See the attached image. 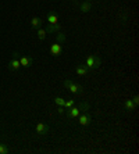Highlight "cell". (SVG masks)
I'll use <instances>...</instances> for the list:
<instances>
[{
	"label": "cell",
	"mask_w": 139,
	"mask_h": 154,
	"mask_svg": "<svg viewBox=\"0 0 139 154\" xmlns=\"http://www.w3.org/2000/svg\"><path fill=\"white\" fill-rule=\"evenodd\" d=\"M65 40H67V35H65V33H63L61 31L56 33V42H57V43H60V45H64Z\"/></svg>",
	"instance_id": "obj_16"
},
{
	"label": "cell",
	"mask_w": 139,
	"mask_h": 154,
	"mask_svg": "<svg viewBox=\"0 0 139 154\" xmlns=\"http://www.w3.org/2000/svg\"><path fill=\"white\" fill-rule=\"evenodd\" d=\"M128 17H129V13L125 10H121L120 13H118V20H120V22H122V24H125V22L128 21Z\"/></svg>",
	"instance_id": "obj_15"
},
{
	"label": "cell",
	"mask_w": 139,
	"mask_h": 154,
	"mask_svg": "<svg viewBox=\"0 0 139 154\" xmlns=\"http://www.w3.org/2000/svg\"><path fill=\"white\" fill-rule=\"evenodd\" d=\"M20 54L17 53V51H14L13 53V56H11V60L10 63H8V69L10 71H17V69H20V67H21V64H20V57H18Z\"/></svg>",
	"instance_id": "obj_3"
},
{
	"label": "cell",
	"mask_w": 139,
	"mask_h": 154,
	"mask_svg": "<svg viewBox=\"0 0 139 154\" xmlns=\"http://www.w3.org/2000/svg\"><path fill=\"white\" fill-rule=\"evenodd\" d=\"M78 108L81 110V112H86V111H89L90 104L88 103V101H81V103L78 104Z\"/></svg>",
	"instance_id": "obj_17"
},
{
	"label": "cell",
	"mask_w": 139,
	"mask_h": 154,
	"mask_svg": "<svg viewBox=\"0 0 139 154\" xmlns=\"http://www.w3.org/2000/svg\"><path fill=\"white\" fill-rule=\"evenodd\" d=\"M72 3H79V0H71Z\"/></svg>",
	"instance_id": "obj_24"
},
{
	"label": "cell",
	"mask_w": 139,
	"mask_h": 154,
	"mask_svg": "<svg viewBox=\"0 0 139 154\" xmlns=\"http://www.w3.org/2000/svg\"><path fill=\"white\" fill-rule=\"evenodd\" d=\"M36 36H38V39H39V40H45V39H46V36H47L46 29H43V28H38V32H36Z\"/></svg>",
	"instance_id": "obj_18"
},
{
	"label": "cell",
	"mask_w": 139,
	"mask_h": 154,
	"mask_svg": "<svg viewBox=\"0 0 139 154\" xmlns=\"http://www.w3.org/2000/svg\"><path fill=\"white\" fill-rule=\"evenodd\" d=\"M46 20H47L49 24H58V17H57V14H56L54 11H50L49 14H47Z\"/></svg>",
	"instance_id": "obj_12"
},
{
	"label": "cell",
	"mask_w": 139,
	"mask_h": 154,
	"mask_svg": "<svg viewBox=\"0 0 139 154\" xmlns=\"http://www.w3.org/2000/svg\"><path fill=\"white\" fill-rule=\"evenodd\" d=\"M61 31V25L60 24H49L46 28V32L47 33H57Z\"/></svg>",
	"instance_id": "obj_11"
},
{
	"label": "cell",
	"mask_w": 139,
	"mask_h": 154,
	"mask_svg": "<svg viewBox=\"0 0 139 154\" xmlns=\"http://www.w3.org/2000/svg\"><path fill=\"white\" fill-rule=\"evenodd\" d=\"M57 112L58 114H64V107H61V106H58V108H57Z\"/></svg>",
	"instance_id": "obj_23"
},
{
	"label": "cell",
	"mask_w": 139,
	"mask_h": 154,
	"mask_svg": "<svg viewBox=\"0 0 139 154\" xmlns=\"http://www.w3.org/2000/svg\"><path fill=\"white\" fill-rule=\"evenodd\" d=\"M72 106H75V100H74V99H68V100H65L64 108H70V107H72Z\"/></svg>",
	"instance_id": "obj_20"
},
{
	"label": "cell",
	"mask_w": 139,
	"mask_h": 154,
	"mask_svg": "<svg viewBox=\"0 0 139 154\" xmlns=\"http://www.w3.org/2000/svg\"><path fill=\"white\" fill-rule=\"evenodd\" d=\"M7 153H8V147L0 142V154H7Z\"/></svg>",
	"instance_id": "obj_21"
},
{
	"label": "cell",
	"mask_w": 139,
	"mask_h": 154,
	"mask_svg": "<svg viewBox=\"0 0 139 154\" xmlns=\"http://www.w3.org/2000/svg\"><path fill=\"white\" fill-rule=\"evenodd\" d=\"M85 65L88 67L89 71H95V69L102 67V58H100L99 54H89V56L86 57Z\"/></svg>",
	"instance_id": "obj_1"
},
{
	"label": "cell",
	"mask_w": 139,
	"mask_h": 154,
	"mask_svg": "<svg viewBox=\"0 0 139 154\" xmlns=\"http://www.w3.org/2000/svg\"><path fill=\"white\" fill-rule=\"evenodd\" d=\"M78 7H79V11H81V13H89L90 8H92V2L85 0V2H82V3L78 4Z\"/></svg>",
	"instance_id": "obj_10"
},
{
	"label": "cell",
	"mask_w": 139,
	"mask_h": 154,
	"mask_svg": "<svg viewBox=\"0 0 139 154\" xmlns=\"http://www.w3.org/2000/svg\"><path fill=\"white\" fill-rule=\"evenodd\" d=\"M42 22H43V20L40 17H33L32 20H31V26L32 28H42Z\"/></svg>",
	"instance_id": "obj_13"
},
{
	"label": "cell",
	"mask_w": 139,
	"mask_h": 154,
	"mask_svg": "<svg viewBox=\"0 0 139 154\" xmlns=\"http://www.w3.org/2000/svg\"><path fill=\"white\" fill-rule=\"evenodd\" d=\"M88 2H92V0H88Z\"/></svg>",
	"instance_id": "obj_25"
},
{
	"label": "cell",
	"mask_w": 139,
	"mask_h": 154,
	"mask_svg": "<svg viewBox=\"0 0 139 154\" xmlns=\"http://www.w3.org/2000/svg\"><path fill=\"white\" fill-rule=\"evenodd\" d=\"M90 121H92V117H90L89 111L86 112H81V114L78 115V124L82 126H88L90 124Z\"/></svg>",
	"instance_id": "obj_5"
},
{
	"label": "cell",
	"mask_w": 139,
	"mask_h": 154,
	"mask_svg": "<svg viewBox=\"0 0 139 154\" xmlns=\"http://www.w3.org/2000/svg\"><path fill=\"white\" fill-rule=\"evenodd\" d=\"M61 51H63V47H61L60 43H53L52 46H50V54L52 56H54V57H57V56H60Z\"/></svg>",
	"instance_id": "obj_6"
},
{
	"label": "cell",
	"mask_w": 139,
	"mask_h": 154,
	"mask_svg": "<svg viewBox=\"0 0 139 154\" xmlns=\"http://www.w3.org/2000/svg\"><path fill=\"white\" fill-rule=\"evenodd\" d=\"M75 72H77L78 76H85L86 74L89 72V69H88V67H86L85 64H78L75 67Z\"/></svg>",
	"instance_id": "obj_9"
},
{
	"label": "cell",
	"mask_w": 139,
	"mask_h": 154,
	"mask_svg": "<svg viewBox=\"0 0 139 154\" xmlns=\"http://www.w3.org/2000/svg\"><path fill=\"white\" fill-rule=\"evenodd\" d=\"M35 131H36V133H38L39 136H46L47 133L50 132V126L47 125V124H45V122H38V124H36Z\"/></svg>",
	"instance_id": "obj_4"
},
{
	"label": "cell",
	"mask_w": 139,
	"mask_h": 154,
	"mask_svg": "<svg viewBox=\"0 0 139 154\" xmlns=\"http://www.w3.org/2000/svg\"><path fill=\"white\" fill-rule=\"evenodd\" d=\"M124 108L127 110V111H134V110L136 108V104L134 103L132 99H128V100H125V103H124Z\"/></svg>",
	"instance_id": "obj_14"
},
{
	"label": "cell",
	"mask_w": 139,
	"mask_h": 154,
	"mask_svg": "<svg viewBox=\"0 0 139 154\" xmlns=\"http://www.w3.org/2000/svg\"><path fill=\"white\" fill-rule=\"evenodd\" d=\"M132 100H134V103H135L136 106H138V104H139V96H138V94H135V96H134V99H132Z\"/></svg>",
	"instance_id": "obj_22"
},
{
	"label": "cell",
	"mask_w": 139,
	"mask_h": 154,
	"mask_svg": "<svg viewBox=\"0 0 139 154\" xmlns=\"http://www.w3.org/2000/svg\"><path fill=\"white\" fill-rule=\"evenodd\" d=\"M33 63V58L31 57V56H21L20 57V64H21V67H31Z\"/></svg>",
	"instance_id": "obj_8"
},
{
	"label": "cell",
	"mask_w": 139,
	"mask_h": 154,
	"mask_svg": "<svg viewBox=\"0 0 139 154\" xmlns=\"http://www.w3.org/2000/svg\"><path fill=\"white\" fill-rule=\"evenodd\" d=\"M53 101L56 104H57V106H61V107H64V103H65V100L64 99H63V97H54L53 99Z\"/></svg>",
	"instance_id": "obj_19"
},
{
	"label": "cell",
	"mask_w": 139,
	"mask_h": 154,
	"mask_svg": "<svg viewBox=\"0 0 139 154\" xmlns=\"http://www.w3.org/2000/svg\"><path fill=\"white\" fill-rule=\"evenodd\" d=\"M81 114V110L78 108V106L77 107H70V108H67V117L68 118H78V115Z\"/></svg>",
	"instance_id": "obj_7"
},
{
	"label": "cell",
	"mask_w": 139,
	"mask_h": 154,
	"mask_svg": "<svg viewBox=\"0 0 139 154\" xmlns=\"http://www.w3.org/2000/svg\"><path fill=\"white\" fill-rule=\"evenodd\" d=\"M64 88L68 89L71 93H74V94H82L84 92H85L84 86H81L79 83L74 82V81H70V79H65L64 81Z\"/></svg>",
	"instance_id": "obj_2"
}]
</instances>
